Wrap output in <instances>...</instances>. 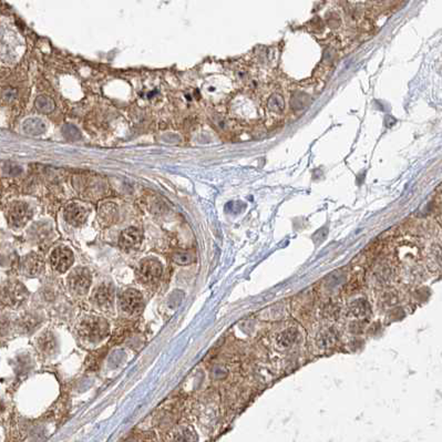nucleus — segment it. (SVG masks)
I'll list each match as a JSON object with an SVG mask.
<instances>
[{"label": "nucleus", "instance_id": "nucleus-1", "mask_svg": "<svg viewBox=\"0 0 442 442\" xmlns=\"http://www.w3.org/2000/svg\"><path fill=\"white\" fill-rule=\"evenodd\" d=\"M78 333L84 341L96 343L105 339L109 333V324L99 316H86L80 322Z\"/></svg>", "mask_w": 442, "mask_h": 442}, {"label": "nucleus", "instance_id": "nucleus-2", "mask_svg": "<svg viewBox=\"0 0 442 442\" xmlns=\"http://www.w3.org/2000/svg\"><path fill=\"white\" fill-rule=\"evenodd\" d=\"M28 296L27 289L21 283L11 282L6 284L0 290V301L10 307H17Z\"/></svg>", "mask_w": 442, "mask_h": 442}, {"label": "nucleus", "instance_id": "nucleus-3", "mask_svg": "<svg viewBox=\"0 0 442 442\" xmlns=\"http://www.w3.org/2000/svg\"><path fill=\"white\" fill-rule=\"evenodd\" d=\"M91 274L86 267H77L68 276L69 289L76 295H84L90 288Z\"/></svg>", "mask_w": 442, "mask_h": 442}, {"label": "nucleus", "instance_id": "nucleus-4", "mask_svg": "<svg viewBox=\"0 0 442 442\" xmlns=\"http://www.w3.org/2000/svg\"><path fill=\"white\" fill-rule=\"evenodd\" d=\"M31 217V211L28 204L23 202H16L11 204L7 212L8 223L14 229H20Z\"/></svg>", "mask_w": 442, "mask_h": 442}, {"label": "nucleus", "instance_id": "nucleus-5", "mask_svg": "<svg viewBox=\"0 0 442 442\" xmlns=\"http://www.w3.org/2000/svg\"><path fill=\"white\" fill-rule=\"evenodd\" d=\"M163 267L155 258H144L139 266V275L143 282L155 283L162 276Z\"/></svg>", "mask_w": 442, "mask_h": 442}, {"label": "nucleus", "instance_id": "nucleus-6", "mask_svg": "<svg viewBox=\"0 0 442 442\" xmlns=\"http://www.w3.org/2000/svg\"><path fill=\"white\" fill-rule=\"evenodd\" d=\"M73 253L64 246L55 249L50 255L51 266L58 273H66L73 264Z\"/></svg>", "mask_w": 442, "mask_h": 442}, {"label": "nucleus", "instance_id": "nucleus-7", "mask_svg": "<svg viewBox=\"0 0 442 442\" xmlns=\"http://www.w3.org/2000/svg\"><path fill=\"white\" fill-rule=\"evenodd\" d=\"M120 305L123 311L127 314H138L143 308V297L141 292L135 289H128L123 292L120 300Z\"/></svg>", "mask_w": 442, "mask_h": 442}, {"label": "nucleus", "instance_id": "nucleus-8", "mask_svg": "<svg viewBox=\"0 0 442 442\" xmlns=\"http://www.w3.org/2000/svg\"><path fill=\"white\" fill-rule=\"evenodd\" d=\"M114 289L111 283H103L97 286L93 291L92 300L102 309H107L112 306L113 304Z\"/></svg>", "mask_w": 442, "mask_h": 442}, {"label": "nucleus", "instance_id": "nucleus-9", "mask_svg": "<svg viewBox=\"0 0 442 442\" xmlns=\"http://www.w3.org/2000/svg\"><path fill=\"white\" fill-rule=\"evenodd\" d=\"M142 242V233L136 227H129L119 237V246L125 252L135 251Z\"/></svg>", "mask_w": 442, "mask_h": 442}, {"label": "nucleus", "instance_id": "nucleus-10", "mask_svg": "<svg viewBox=\"0 0 442 442\" xmlns=\"http://www.w3.org/2000/svg\"><path fill=\"white\" fill-rule=\"evenodd\" d=\"M87 216H88L87 209L80 204L71 203L66 207V210H64V218H66L67 222L72 226H80L84 224Z\"/></svg>", "mask_w": 442, "mask_h": 442}, {"label": "nucleus", "instance_id": "nucleus-11", "mask_svg": "<svg viewBox=\"0 0 442 442\" xmlns=\"http://www.w3.org/2000/svg\"><path fill=\"white\" fill-rule=\"evenodd\" d=\"M42 258L37 254H30L26 256L22 262V271L26 275L34 277L40 274L43 271Z\"/></svg>", "mask_w": 442, "mask_h": 442}, {"label": "nucleus", "instance_id": "nucleus-12", "mask_svg": "<svg viewBox=\"0 0 442 442\" xmlns=\"http://www.w3.org/2000/svg\"><path fill=\"white\" fill-rule=\"evenodd\" d=\"M99 217L102 223L113 224L118 218V207L111 202L102 204L99 210Z\"/></svg>", "mask_w": 442, "mask_h": 442}, {"label": "nucleus", "instance_id": "nucleus-13", "mask_svg": "<svg viewBox=\"0 0 442 442\" xmlns=\"http://www.w3.org/2000/svg\"><path fill=\"white\" fill-rule=\"evenodd\" d=\"M22 129L23 132L29 135H39L45 131V125L40 119L30 118L23 122Z\"/></svg>", "mask_w": 442, "mask_h": 442}, {"label": "nucleus", "instance_id": "nucleus-14", "mask_svg": "<svg viewBox=\"0 0 442 442\" xmlns=\"http://www.w3.org/2000/svg\"><path fill=\"white\" fill-rule=\"evenodd\" d=\"M349 311L356 318H365L370 314L369 304L365 300H357L350 305Z\"/></svg>", "mask_w": 442, "mask_h": 442}, {"label": "nucleus", "instance_id": "nucleus-15", "mask_svg": "<svg viewBox=\"0 0 442 442\" xmlns=\"http://www.w3.org/2000/svg\"><path fill=\"white\" fill-rule=\"evenodd\" d=\"M38 345H39V348H40L42 353L51 355L57 347V342H56V339H55V337L53 336V334L44 333L43 335L39 337Z\"/></svg>", "mask_w": 442, "mask_h": 442}, {"label": "nucleus", "instance_id": "nucleus-16", "mask_svg": "<svg viewBox=\"0 0 442 442\" xmlns=\"http://www.w3.org/2000/svg\"><path fill=\"white\" fill-rule=\"evenodd\" d=\"M35 106L38 109V111H40L42 113H50V112H53L54 110H55V108H56L55 101L53 99H51L50 96H48V95H40V96H38L37 99H36Z\"/></svg>", "mask_w": 442, "mask_h": 442}, {"label": "nucleus", "instance_id": "nucleus-17", "mask_svg": "<svg viewBox=\"0 0 442 442\" xmlns=\"http://www.w3.org/2000/svg\"><path fill=\"white\" fill-rule=\"evenodd\" d=\"M174 442H198V435L191 428H182L175 432Z\"/></svg>", "mask_w": 442, "mask_h": 442}, {"label": "nucleus", "instance_id": "nucleus-18", "mask_svg": "<svg viewBox=\"0 0 442 442\" xmlns=\"http://www.w3.org/2000/svg\"><path fill=\"white\" fill-rule=\"evenodd\" d=\"M296 339H297V333H296V330H295V329H292V328H290L289 330L285 331V333H282L281 335H279L277 340H278L279 346L287 348V347L291 346L292 343H294V342L296 341Z\"/></svg>", "mask_w": 442, "mask_h": 442}, {"label": "nucleus", "instance_id": "nucleus-19", "mask_svg": "<svg viewBox=\"0 0 442 442\" xmlns=\"http://www.w3.org/2000/svg\"><path fill=\"white\" fill-rule=\"evenodd\" d=\"M318 340H320L324 348H330L335 345V342L338 340V337L334 330L329 329L322 333L318 337Z\"/></svg>", "mask_w": 442, "mask_h": 442}, {"label": "nucleus", "instance_id": "nucleus-20", "mask_svg": "<svg viewBox=\"0 0 442 442\" xmlns=\"http://www.w3.org/2000/svg\"><path fill=\"white\" fill-rule=\"evenodd\" d=\"M62 133L64 138L70 140V141H77L81 138V134L75 126L72 125H66L62 128Z\"/></svg>", "mask_w": 442, "mask_h": 442}, {"label": "nucleus", "instance_id": "nucleus-21", "mask_svg": "<svg viewBox=\"0 0 442 442\" xmlns=\"http://www.w3.org/2000/svg\"><path fill=\"white\" fill-rule=\"evenodd\" d=\"M173 261L181 264V265L190 264L193 262V256L190 254V253H186V252L177 253V254L173 256Z\"/></svg>", "mask_w": 442, "mask_h": 442}, {"label": "nucleus", "instance_id": "nucleus-22", "mask_svg": "<svg viewBox=\"0 0 442 442\" xmlns=\"http://www.w3.org/2000/svg\"><path fill=\"white\" fill-rule=\"evenodd\" d=\"M4 172L5 174L9 175V177H18V175H20L22 173V168L20 166L9 164L4 167Z\"/></svg>", "mask_w": 442, "mask_h": 442}]
</instances>
